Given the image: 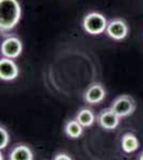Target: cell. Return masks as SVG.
<instances>
[{
	"instance_id": "obj_12",
	"label": "cell",
	"mask_w": 143,
	"mask_h": 160,
	"mask_svg": "<svg viewBox=\"0 0 143 160\" xmlns=\"http://www.w3.org/2000/svg\"><path fill=\"white\" fill-rule=\"evenodd\" d=\"M75 120H77L80 123V125L84 126V128H88L91 127L94 124L96 118H95V114L93 113L92 110L88 109V108H84V109H81L77 113Z\"/></svg>"
},
{
	"instance_id": "obj_10",
	"label": "cell",
	"mask_w": 143,
	"mask_h": 160,
	"mask_svg": "<svg viewBox=\"0 0 143 160\" xmlns=\"http://www.w3.org/2000/svg\"><path fill=\"white\" fill-rule=\"evenodd\" d=\"M10 160H33V153L27 145H17L10 152Z\"/></svg>"
},
{
	"instance_id": "obj_15",
	"label": "cell",
	"mask_w": 143,
	"mask_h": 160,
	"mask_svg": "<svg viewBox=\"0 0 143 160\" xmlns=\"http://www.w3.org/2000/svg\"><path fill=\"white\" fill-rule=\"evenodd\" d=\"M138 160H143V152L141 154H140V156L138 157Z\"/></svg>"
},
{
	"instance_id": "obj_6",
	"label": "cell",
	"mask_w": 143,
	"mask_h": 160,
	"mask_svg": "<svg viewBox=\"0 0 143 160\" xmlns=\"http://www.w3.org/2000/svg\"><path fill=\"white\" fill-rule=\"evenodd\" d=\"M107 34L113 40L120 41L126 38L128 33V27L126 22L122 19H114L111 20L107 26Z\"/></svg>"
},
{
	"instance_id": "obj_4",
	"label": "cell",
	"mask_w": 143,
	"mask_h": 160,
	"mask_svg": "<svg viewBox=\"0 0 143 160\" xmlns=\"http://www.w3.org/2000/svg\"><path fill=\"white\" fill-rule=\"evenodd\" d=\"M120 117L113 112L111 108L109 109H105L98 114L97 117V123L101 128L106 130H113L115 129L120 124Z\"/></svg>"
},
{
	"instance_id": "obj_1",
	"label": "cell",
	"mask_w": 143,
	"mask_h": 160,
	"mask_svg": "<svg viewBox=\"0 0 143 160\" xmlns=\"http://www.w3.org/2000/svg\"><path fill=\"white\" fill-rule=\"evenodd\" d=\"M22 10L17 0H0V28L11 30L19 22Z\"/></svg>"
},
{
	"instance_id": "obj_13",
	"label": "cell",
	"mask_w": 143,
	"mask_h": 160,
	"mask_svg": "<svg viewBox=\"0 0 143 160\" xmlns=\"http://www.w3.org/2000/svg\"><path fill=\"white\" fill-rule=\"evenodd\" d=\"M10 142V136L9 132L7 131V129L4 127H0V148L3 149L9 145Z\"/></svg>"
},
{
	"instance_id": "obj_2",
	"label": "cell",
	"mask_w": 143,
	"mask_h": 160,
	"mask_svg": "<svg viewBox=\"0 0 143 160\" xmlns=\"http://www.w3.org/2000/svg\"><path fill=\"white\" fill-rule=\"evenodd\" d=\"M84 28L90 34H100L107 29V20H106L104 15L100 13H90L84 18Z\"/></svg>"
},
{
	"instance_id": "obj_9",
	"label": "cell",
	"mask_w": 143,
	"mask_h": 160,
	"mask_svg": "<svg viewBox=\"0 0 143 160\" xmlns=\"http://www.w3.org/2000/svg\"><path fill=\"white\" fill-rule=\"evenodd\" d=\"M121 146L123 152H125L126 154H131L134 152L138 151V148L140 146V142L134 133L127 132L122 137Z\"/></svg>"
},
{
	"instance_id": "obj_11",
	"label": "cell",
	"mask_w": 143,
	"mask_h": 160,
	"mask_svg": "<svg viewBox=\"0 0 143 160\" xmlns=\"http://www.w3.org/2000/svg\"><path fill=\"white\" fill-rule=\"evenodd\" d=\"M84 126L80 125V123L77 120H72L66 123L64 127V132L71 139H78L84 133Z\"/></svg>"
},
{
	"instance_id": "obj_7",
	"label": "cell",
	"mask_w": 143,
	"mask_h": 160,
	"mask_svg": "<svg viewBox=\"0 0 143 160\" xmlns=\"http://www.w3.org/2000/svg\"><path fill=\"white\" fill-rule=\"evenodd\" d=\"M18 76V68L15 62L9 58H3L0 61V78L6 81L14 80Z\"/></svg>"
},
{
	"instance_id": "obj_3",
	"label": "cell",
	"mask_w": 143,
	"mask_h": 160,
	"mask_svg": "<svg viewBox=\"0 0 143 160\" xmlns=\"http://www.w3.org/2000/svg\"><path fill=\"white\" fill-rule=\"evenodd\" d=\"M110 108L118 117L126 118L134 113L135 109H136V104H135L132 97L128 96V95H122L114 99Z\"/></svg>"
},
{
	"instance_id": "obj_14",
	"label": "cell",
	"mask_w": 143,
	"mask_h": 160,
	"mask_svg": "<svg viewBox=\"0 0 143 160\" xmlns=\"http://www.w3.org/2000/svg\"><path fill=\"white\" fill-rule=\"evenodd\" d=\"M54 160H73V159L71 158V156H69L67 154L60 153V154H57L56 156L54 157Z\"/></svg>"
},
{
	"instance_id": "obj_8",
	"label": "cell",
	"mask_w": 143,
	"mask_h": 160,
	"mask_svg": "<svg viewBox=\"0 0 143 160\" xmlns=\"http://www.w3.org/2000/svg\"><path fill=\"white\" fill-rule=\"evenodd\" d=\"M106 96V91L100 84L94 83L92 86L88 88V90L84 93V100L88 104L95 105L100 104L105 99Z\"/></svg>"
},
{
	"instance_id": "obj_5",
	"label": "cell",
	"mask_w": 143,
	"mask_h": 160,
	"mask_svg": "<svg viewBox=\"0 0 143 160\" xmlns=\"http://www.w3.org/2000/svg\"><path fill=\"white\" fill-rule=\"evenodd\" d=\"M23 49L22 42L18 40L17 38L11 37L8 38L2 42L1 45V52L6 58L9 59H14L17 58L20 55Z\"/></svg>"
}]
</instances>
